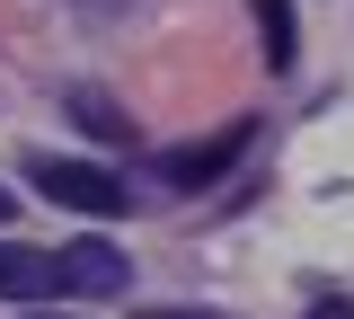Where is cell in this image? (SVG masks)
Returning <instances> with one entry per match:
<instances>
[{
  "label": "cell",
  "instance_id": "obj_1",
  "mask_svg": "<svg viewBox=\"0 0 354 319\" xmlns=\"http://www.w3.org/2000/svg\"><path fill=\"white\" fill-rule=\"evenodd\" d=\"M27 186H36L44 204H62V213H88V222H115L133 204V186L115 169H97V160H62V151H36L27 160Z\"/></svg>",
  "mask_w": 354,
  "mask_h": 319
},
{
  "label": "cell",
  "instance_id": "obj_2",
  "mask_svg": "<svg viewBox=\"0 0 354 319\" xmlns=\"http://www.w3.org/2000/svg\"><path fill=\"white\" fill-rule=\"evenodd\" d=\"M248 142H257V125L239 116V125H221V134H195V142H169L160 151V178L177 186V195H195V186H213V178H230L239 160H248Z\"/></svg>",
  "mask_w": 354,
  "mask_h": 319
},
{
  "label": "cell",
  "instance_id": "obj_3",
  "mask_svg": "<svg viewBox=\"0 0 354 319\" xmlns=\"http://www.w3.org/2000/svg\"><path fill=\"white\" fill-rule=\"evenodd\" d=\"M133 266L115 239H62V293H80V302H106V293H124Z\"/></svg>",
  "mask_w": 354,
  "mask_h": 319
},
{
  "label": "cell",
  "instance_id": "obj_4",
  "mask_svg": "<svg viewBox=\"0 0 354 319\" xmlns=\"http://www.w3.org/2000/svg\"><path fill=\"white\" fill-rule=\"evenodd\" d=\"M62 293V257L27 248V239H0V302H53Z\"/></svg>",
  "mask_w": 354,
  "mask_h": 319
},
{
  "label": "cell",
  "instance_id": "obj_5",
  "mask_svg": "<svg viewBox=\"0 0 354 319\" xmlns=\"http://www.w3.org/2000/svg\"><path fill=\"white\" fill-rule=\"evenodd\" d=\"M257 9V45L274 71H292V53H301V27H292V0H248Z\"/></svg>",
  "mask_w": 354,
  "mask_h": 319
},
{
  "label": "cell",
  "instance_id": "obj_6",
  "mask_svg": "<svg viewBox=\"0 0 354 319\" xmlns=\"http://www.w3.org/2000/svg\"><path fill=\"white\" fill-rule=\"evenodd\" d=\"M62 107H71V116H80V125H88V134H97V142H133V125H124V116H115V107H106V89H71V98H62Z\"/></svg>",
  "mask_w": 354,
  "mask_h": 319
},
{
  "label": "cell",
  "instance_id": "obj_7",
  "mask_svg": "<svg viewBox=\"0 0 354 319\" xmlns=\"http://www.w3.org/2000/svg\"><path fill=\"white\" fill-rule=\"evenodd\" d=\"M310 319H354V302H310Z\"/></svg>",
  "mask_w": 354,
  "mask_h": 319
},
{
  "label": "cell",
  "instance_id": "obj_8",
  "mask_svg": "<svg viewBox=\"0 0 354 319\" xmlns=\"http://www.w3.org/2000/svg\"><path fill=\"white\" fill-rule=\"evenodd\" d=\"M133 319H221V311H133Z\"/></svg>",
  "mask_w": 354,
  "mask_h": 319
},
{
  "label": "cell",
  "instance_id": "obj_9",
  "mask_svg": "<svg viewBox=\"0 0 354 319\" xmlns=\"http://www.w3.org/2000/svg\"><path fill=\"white\" fill-rule=\"evenodd\" d=\"M9 213H18V195H9V186H0V230H9Z\"/></svg>",
  "mask_w": 354,
  "mask_h": 319
},
{
  "label": "cell",
  "instance_id": "obj_10",
  "mask_svg": "<svg viewBox=\"0 0 354 319\" xmlns=\"http://www.w3.org/2000/svg\"><path fill=\"white\" fill-rule=\"evenodd\" d=\"M18 319H62V311H18Z\"/></svg>",
  "mask_w": 354,
  "mask_h": 319
}]
</instances>
